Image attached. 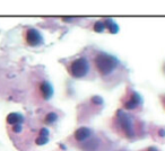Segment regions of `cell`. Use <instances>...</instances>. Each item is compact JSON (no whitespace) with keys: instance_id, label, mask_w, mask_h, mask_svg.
<instances>
[{"instance_id":"cell-12","label":"cell","mask_w":165,"mask_h":151,"mask_svg":"<svg viewBox=\"0 0 165 151\" xmlns=\"http://www.w3.org/2000/svg\"><path fill=\"white\" fill-rule=\"evenodd\" d=\"M130 101H132L135 104H136L137 106L138 105H140L142 103V96L139 95V94H137V93H133L132 95H131V98H130Z\"/></svg>"},{"instance_id":"cell-3","label":"cell","mask_w":165,"mask_h":151,"mask_svg":"<svg viewBox=\"0 0 165 151\" xmlns=\"http://www.w3.org/2000/svg\"><path fill=\"white\" fill-rule=\"evenodd\" d=\"M117 120H118V123L121 126V129L123 130L125 135L128 138H132L135 135V130H133V123H132V120L130 116L127 113L120 109L117 112Z\"/></svg>"},{"instance_id":"cell-4","label":"cell","mask_w":165,"mask_h":151,"mask_svg":"<svg viewBox=\"0 0 165 151\" xmlns=\"http://www.w3.org/2000/svg\"><path fill=\"white\" fill-rule=\"evenodd\" d=\"M26 43L29 46H41V45L44 43V39L42 36V34L35 29V28H29L27 32H26Z\"/></svg>"},{"instance_id":"cell-19","label":"cell","mask_w":165,"mask_h":151,"mask_svg":"<svg viewBox=\"0 0 165 151\" xmlns=\"http://www.w3.org/2000/svg\"><path fill=\"white\" fill-rule=\"evenodd\" d=\"M148 151H157V149L154 147H150V148H148Z\"/></svg>"},{"instance_id":"cell-9","label":"cell","mask_w":165,"mask_h":151,"mask_svg":"<svg viewBox=\"0 0 165 151\" xmlns=\"http://www.w3.org/2000/svg\"><path fill=\"white\" fill-rule=\"evenodd\" d=\"M104 23H105V26H106V28H108L109 32L111 34H117L119 32V26L113 19H106Z\"/></svg>"},{"instance_id":"cell-7","label":"cell","mask_w":165,"mask_h":151,"mask_svg":"<svg viewBox=\"0 0 165 151\" xmlns=\"http://www.w3.org/2000/svg\"><path fill=\"white\" fill-rule=\"evenodd\" d=\"M100 147H101V140L98 138H94L93 136L87 142H85L81 148H83L84 151H98Z\"/></svg>"},{"instance_id":"cell-1","label":"cell","mask_w":165,"mask_h":151,"mask_svg":"<svg viewBox=\"0 0 165 151\" xmlns=\"http://www.w3.org/2000/svg\"><path fill=\"white\" fill-rule=\"evenodd\" d=\"M95 67L97 71L102 76H110L111 73L115 71V69L119 67L120 62L114 55H111L109 53L101 52L95 56Z\"/></svg>"},{"instance_id":"cell-2","label":"cell","mask_w":165,"mask_h":151,"mask_svg":"<svg viewBox=\"0 0 165 151\" xmlns=\"http://www.w3.org/2000/svg\"><path fill=\"white\" fill-rule=\"evenodd\" d=\"M91 70L89 62L86 58H78L71 62L69 67V72L74 78L80 79L86 77Z\"/></svg>"},{"instance_id":"cell-10","label":"cell","mask_w":165,"mask_h":151,"mask_svg":"<svg viewBox=\"0 0 165 151\" xmlns=\"http://www.w3.org/2000/svg\"><path fill=\"white\" fill-rule=\"evenodd\" d=\"M58 120V114L54 112H51L49 114H46L45 116V123L48 124H53L54 122H57Z\"/></svg>"},{"instance_id":"cell-6","label":"cell","mask_w":165,"mask_h":151,"mask_svg":"<svg viewBox=\"0 0 165 151\" xmlns=\"http://www.w3.org/2000/svg\"><path fill=\"white\" fill-rule=\"evenodd\" d=\"M40 90H41V94H42V97H43L45 101L51 99L53 94H54V89H53L52 85L50 84L49 81H43V82L40 85Z\"/></svg>"},{"instance_id":"cell-5","label":"cell","mask_w":165,"mask_h":151,"mask_svg":"<svg viewBox=\"0 0 165 151\" xmlns=\"http://www.w3.org/2000/svg\"><path fill=\"white\" fill-rule=\"evenodd\" d=\"M75 139L77 142H80V143H85L87 141L93 138V131H92L89 128H86V126H81L79 129L76 130L75 132Z\"/></svg>"},{"instance_id":"cell-18","label":"cell","mask_w":165,"mask_h":151,"mask_svg":"<svg viewBox=\"0 0 165 151\" xmlns=\"http://www.w3.org/2000/svg\"><path fill=\"white\" fill-rule=\"evenodd\" d=\"M158 133H159V136H165V130H159Z\"/></svg>"},{"instance_id":"cell-8","label":"cell","mask_w":165,"mask_h":151,"mask_svg":"<svg viewBox=\"0 0 165 151\" xmlns=\"http://www.w3.org/2000/svg\"><path fill=\"white\" fill-rule=\"evenodd\" d=\"M7 123L9 125H16V124H23L24 123V116L21 113L12 112L7 115Z\"/></svg>"},{"instance_id":"cell-14","label":"cell","mask_w":165,"mask_h":151,"mask_svg":"<svg viewBox=\"0 0 165 151\" xmlns=\"http://www.w3.org/2000/svg\"><path fill=\"white\" fill-rule=\"evenodd\" d=\"M12 130L14 133H21L23 131V124H16V125H12Z\"/></svg>"},{"instance_id":"cell-15","label":"cell","mask_w":165,"mask_h":151,"mask_svg":"<svg viewBox=\"0 0 165 151\" xmlns=\"http://www.w3.org/2000/svg\"><path fill=\"white\" fill-rule=\"evenodd\" d=\"M125 107L127 108V109H135V108L137 107V105L132 101H130V99H129V101H128L125 104Z\"/></svg>"},{"instance_id":"cell-17","label":"cell","mask_w":165,"mask_h":151,"mask_svg":"<svg viewBox=\"0 0 165 151\" xmlns=\"http://www.w3.org/2000/svg\"><path fill=\"white\" fill-rule=\"evenodd\" d=\"M39 134H40V136H45V138H48L49 134H50V131L46 129V128H42L40 130V132H39Z\"/></svg>"},{"instance_id":"cell-16","label":"cell","mask_w":165,"mask_h":151,"mask_svg":"<svg viewBox=\"0 0 165 151\" xmlns=\"http://www.w3.org/2000/svg\"><path fill=\"white\" fill-rule=\"evenodd\" d=\"M92 101H93L95 105H102L103 104L102 97H100V96H94V97L92 98Z\"/></svg>"},{"instance_id":"cell-13","label":"cell","mask_w":165,"mask_h":151,"mask_svg":"<svg viewBox=\"0 0 165 151\" xmlns=\"http://www.w3.org/2000/svg\"><path fill=\"white\" fill-rule=\"evenodd\" d=\"M49 142V138H45V136H37V139L35 140V143L37 144V146H44Z\"/></svg>"},{"instance_id":"cell-11","label":"cell","mask_w":165,"mask_h":151,"mask_svg":"<svg viewBox=\"0 0 165 151\" xmlns=\"http://www.w3.org/2000/svg\"><path fill=\"white\" fill-rule=\"evenodd\" d=\"M105 28H106L105 23L102 22V20H98V22H96L94 24V31H95L96 33H103V32L105 31Z\"/></svg>"}]
</instances>
